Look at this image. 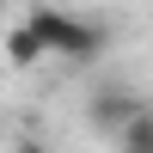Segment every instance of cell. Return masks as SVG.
<instances>
[{
	"instance_id": "2",
	"label": "cell",
	"mask_w": 153,
	"mask_h": 153,
	"mask_svg": "<svg viewBox=\"0 0 153 153\" xmlns=\"http://www.w3.org/2000/svg\"><path fill=\"white\" fill-rule=\"evenodd\" d=\"M135 110H141V98H135L123 80H104V86H92V98H86V123H92L104 141H117V135L129 129V123H135Z\"/></svg>"
},
{
	"instance_id": "1",
	"label": "cell",
	"mask_w": 153,
	"mask_h": 153,
	"mask_svg": "<svg viewBox=\"0 0 153 153\" xmlns=\"http://www.w3.org/2000/svg\"><path fill=\"white\" fill-rule=\"evenodd\" d=\"M25 25H31V31L43 37V49L61 55V61H92V55H104V25L80 19V12H68V6H31Z\"/></svg>"
},
{
	"instance_id": "4",
	"label": "cell",
	"mask_w": 153,
	"mask_h": 153,
	"mask_svg": "<svg viewBox=\"0 0 153 153\" xmlns=\"http://www.w3.org/2000/svg\"><path fill=\"white\" fill-rule=\"evenodd\" d=\"M110 147H117V153H153V104L135 110V123H129V129H123Z\"/></svg>"
},
{
	"instance_id": "5",
	"label": "cell",
	"mask_w": 153,
	"mask_h": 153,
	"mask_svg": "<svg viewBox=\"0 0 153 153\" xmlns=\"http://www.w3.org/2000/svg\"><path fill=\"white\" fill-rule=\"evenodd\" d=\"M6 153H49V147H43V141H12Z\"/></svg>"
},
{
	"instance_id": "3",
	"label": "cell",
	"mask_w": 153,
	"mask_h": 153,
	"mask_svg": "<svg viewBox=\"0 0 153 153\" xmlns=\"http://www.w3.org/2000/svg\"><path fill=\"white\" fill-rule=\"evenodd\" d=\"M0 55H6V68H37V61H49V49H43V37L31 31V25H12L6 37H0Z\"/></svg>"
}]
</instances>
